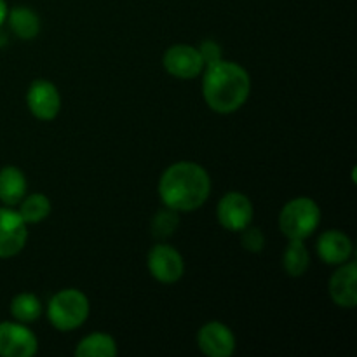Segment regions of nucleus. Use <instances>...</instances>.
<instances>
[{"mask_svg":"<svg viewBox=\"0 0 357 357\" xmlns=\"http://www.w3.org/2000/svg\"><path fill=\"white\" fill-rule=\"evenodd\" d=\"M211 194V178L197 162L173 164L159 180V195L164 206L176 213H190L202 208Z\"/></svg>","mask_w":357,"mask_h":357,"instance_id":"f257e3e1","label":"nucleus"},{"mask_svg":"<svg viewBox=\"0 0 357 357\" xmlns=\"http://www.w3.org/2000/svg\"><path fill=\"white\" fill-rule=\"evenodd\" d=\"M202 72V96L213 112L229 115L244 107L251 93L250 73L244 66L220 59Z\"/></svg>","mask_w":357,"mask_h":357,"instance_id":"f03ea898","label":"nucleus"},{"mask_svg":"<svg viewBox=\"0 0 357 357\" xmlns=\"http://www.w3.org/2000/svg\"><path fill=\"white\" fill-rule=\"evenodd\" d=\"M91 303L80 289L66 288L56 293L47 305V319L58 331L68 333L87 321Z\"/></svg>","mask_w":357,"mask_h":357,"instance_id":"7ed1b4c3","label":"nucleus"},{"mask_svg":"<svg viewBox=\"0 0 357 357\" xmlns=\"http://www.w3.org/2000/svg\"><path fill=\"white\" fill-rule=\"evenodd\" d=\"M321 223V209L310 197H296L286 202L279 213V229L289 241H305Z\"/></svg>","mask_w":357,"mask_h":357,"instance_id":"20e7f679","label":"nucleus"},{"mask_svg":"<svg viewBox=\"0 0 357 357\" xmlns=\"http://www.w3.org/2000/svg\"><path fill=\"white\" fill-rule=\"evenodd\" d=\"M146 267H149L152 278L162 284H174L185 274V261L180 251L164 243L155 244L149 251Z\"/></svg>","mask_w":357,"mask_h":357,"instance_id":"39448f33","label":"nucleus"},{"mask_svg":"<svg viewBox=\"0 0 357 357\" xmlns=\"http://www.w3.org/2000/svg\"><path fill=\"white\" fill-rule=\"evenodd\" d=\"M38 351V338L26 324L17 321L0 323V356L31 357Z\"/></svg>","mask_w":357,"mask_h":357,"instance_id":"423d86ee","label":"nucleus"},{"mask_svg":"<svg viewBox=\"0 0 357 357\" xmlns=\"http://www.w3.org/2000/svg\"><path fill=\"white\" fill-rule=\"evenodd\" d=\"M28 241V225L17 209L0 208V258H13L24 250Z\"/></svg>","mask_w":357,"mask_h":357,"instance_id":"0eeeda50","label":"nucleus"},{"mask_svg":"<svg viewBox=\"0 0 357 357\" xmlns=\"http://www.w3.org/2000/svg\"><path fill=\"white\" fill-rule=\"evenodd\" d=\"M255 209L250 197L241 192H229L223 195L216 208V218L220 225L230 232H241L253 222Z\"/></svg>","mask_w":357,"mask_h":357,"instance_id":"6e6552de","label":"nucleus"},{"mask_svg":"<svg viewBox=\"0 0 357 357\" xmlns=\"http://www.w3.org/2000/svg\"><path fill=\"white\" fill-rule=\"evenodd\" d=\"M26 105L38 121H54L61 112V94L52 82L37 79L28 87Z\"/></svg>","mask_w":357,"mask_h":357,"instance_id":"1a4fd4ad","label":"nucleus"},{"mask_svg":"<svg viewBox=\"0 0 357 357\" xmlns=\"http://www.w3.org/2000/svg\"><path fill=\"white\" fill-rule=\"evenodd\" d=\"M162 65L169 75L181 80L195 79L204 70V63H202L201 54H199V49L187 44L171 45L164 52Z\"/></svg>","mask_w":357,"mask_h":357,"instance_id":"9d476101","label":"nucleus"},{"mask_svg":"<svg viewBox=\"0 0 357 357\" xmlns=\"http://www.w3.org/2000/svg\"><path fill=\"white\" fill-rule=\"evenodd\" d=\"M197 345L208 357H230L236 352V335L227 324L211 321L199 330Z\"/></svg>","mask_w":357,"mask_h":357,"instance_id":"9b49d317","label":"nucleus"},{"mask_svg":"<svg viewBox=\"0 0 357 357\" xmlns=\"http://www.w3.org/2000/svg\"><path fill=\"white\" fill-rule=\"evenodd\" d=\"M357 265L354 260L338 265L335 274L328 282V291L335 305L342 309H354L357 305Z\"/></svg>","mask_w":357,"mask_h":357,"instance_id":"f8f14e48","label":"nucleus"},{"mask_svg":"<svg viewBox=\"0 0 357 357\" xmlns=\"http://www.w3.org/2000/svg\"><path fill=\"white\" fill-rule=\"evenodd\" d=\"M317 255L326 265L338 267L351 260L354 255V244L342 230H326L317 239Z\"/></svg>","mask_w":357,"mask_h":357,"instance_id":"ddd939ff","label":"nucleus"},{"mask_svg":"<svg viewBox=\"0 0 357 357\" xmlns=\"http://www.w3.org/2000/svg\"><path fill=\"white\" fill-rule=\"evenodd\" d=\"M28 181L23 171L16 166L0 169V202L9 208H16L26 195Z\"/></svg>","mask_w":357,"mask_h":357,"instance_id":"4468645a","label":"nucleus"},{"mask_svg":"<svg viewBox=\"0 0 357 357\" xmlns=\"http://www.w3.org/2000/svg\"><path fill=\"white\" fill-rule=\"evenodd\" d=\"M6 21L9 23L10 31L21 40H33L40 31V17L30 7H13L7 13Z\"/></svg>","mask_w":357,"mask_h":357,"instance_id":"2eb2a0df","label":"nucleus"},{"mask_svg":"<svg viewBox=\"0 0 357 357\" xmlns=\"http://www.w3.org/2000/svg\"><path fill=\"white\" fill-rule=\"evenodd\" d=\"M117 352V344L110 335L91 333L79 342L73 354L77 357H115Z\"/></svg>","mask_w":357,"mask_h":357,"instance_id":"dca6fc26","label":"nucleus"},{"mask_svg":"<svg viewBox=\"0 0 357 357\" xmlns=\"http://www.w3.org/2000/svg\"><path fill=\"white\" fill-rule=\"evenodd\" d=\"M310 267V253L303 241H289L282 253V268L289 278H302Z\"/></svg>","mask_w":357,"mask_h":357,"instance_id":"f3484780","label":"nucleus"},{"mask_svg":"<svg viewBox=\"0 0 357 357\" xmlns=\"http://www.w3.org/2000/svg\"><path fill=\"white\" fill-rule=\"evenodd\" d=\"M17 213L21 215V218L24 220L26 225H35V223H40L51 215V199L44 194H30L24 195L23 201L16 206Z\"/></svg>","mask_w":357,"mask_h":357,"instance_id":"a211bd4d","label":"nucleus"},{"mask_svg":"<svg viewBox=\"0 0 357 357\" xmlns=\"http://www.w3.org/2000/svg\"><path fill=\"white\" fill-rule=\"evenodd\" d=\"M10 314H13L14 321H17V323H35L42 314L40 300L33 293H20L10 302Z\"/></svg>","mask_w":357,"mask_h":357,"instance_id":"6ab92c4d","label":"nucleus"},{"mask_svg":"<svg viewBox=\"0 0 357 357\" xmlns=\"http://www.w3.org/2000/svg\"><path fill=\"white\" fill-rule=\"evenodd\" d=\"M178 223H180V220H178V213L174 209L166 208L164 211H159L152 222L153 236L159 237V239L173 236L174 230L178 229Z\"/></svg>","mask_w":357,"mask_h":357,"instance_id":"aec40b11","label":"nucleus"},{"mask_svg":"<svg viewBox=\"0 0 357 357\" xmlns=\"http://www.w3.org/2000/svg\"><path fill=\"white\" fill-rule=\"evenodd\" d=\"M241 244H243L244 250L251 251V253H260L265 248L264 232L258 229H250V227H246L244 230H241Z\"/></svg>","mask_w":357,"mask_h":357,"instance_id":"412c9836","label":"nucleus"},{"mask_svg":"<svg viewBox=\"0 0 357 357\" xmlns=\"http://www.w3.org/2000/svg\"><path fill=\"white\" fill-rule=\"evenodd\" d=\"M199 54H201L202 63H204V68L206 66L213 65V63L220 61L222 58V47H220L218 42L215 40H204L201 45H199Z\"/></svg>","mask_w":357,"mask_h":357,"instance_id":"4be33fe9","label":"nucleus"},{"mask_svg":"<svg viewBox=\"0 0 357 357\" xmlns=\"http://www.w3.org/2000/svg\"><path fill=\"white\" fill-rule=\"evenodd\" d=\"M7 13H9V7H7L6 0H0V26L6 23L7 20Z\"/></svg>","mask_w":357,"mask_h":357,"instance_id":"5701e85b","label":"nucleus"}]
</instances>
